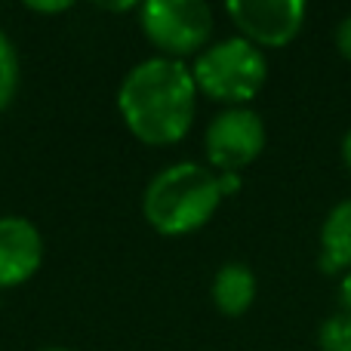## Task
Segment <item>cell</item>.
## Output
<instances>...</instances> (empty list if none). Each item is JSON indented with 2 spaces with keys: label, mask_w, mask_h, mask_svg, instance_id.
<instances>
[{
  "label": "cell",
  "mask_w": 351,
  "mask_h": 351,
  "mask_svg": "<svg viewBox=\"0 0 351 351\" xmlns=\"http://www.w3.org/2000/svg\"><path fill=\"white\" fill-rule=\"evenodd\" d=\"M28 10H34V12H65V10H71V3H28Z\"/></svg>",
  "instance_id": "cell-14"
},
{
  "label": "cell",
  "mask_w": 351,
  "mask_h": 351,
  "mask_svg": "<svg viewBox=\"0 0 351 351\" xmlns=\"http://www.w3.org/2000/svg\"><path fill=\"white\" fill-rule=\"evenodd\" d=\"M336 49H339L342 59L351 62V12L336 25Z\"/></svg>",
  "instance_id": "cell-12"
},
{
  "label": "cell",
  "mask_w": 351,
  "mask_h": 351,
  "mask_svg": "<svg viewBox=\"0 0 351 351\" xmlns=\"http://www.w3.org/2000/svg\"><path fill=\"white\" fill-rule=\"evenodd\" d=\"M342 164H346L348 173H351V130L342 136Z\"/></svg>",
  "instance_id": "cell-15"
},
{
  "label": "cell",
  "mask_w": 351,
  "mask_h": 351,
  "mask_svg": "<svg viewBox=\"0 0 351 351\" xmlns=\"http://www.w3.org/2000/svg\"><path fill=\"white\" fill-rule=\"evenodd\" d=\"M321 268L327 274L351 271V197L330 206L321 225Z\"/></svg>",
  "instance_id": "cell-9"
},
{
  "label": "cell",
  "mask_w": 351,
  "mask_h": 351,
  "mask_svg": "<svg viewBox=\"0 0 351 351\" xmlns=\"http://www.w3.org/2000/svg\"><path fill=\"white\" fill-rule=\"evenodd\" d=\"M19 53H16V43L10 40L3 28H0V111L10 108V102L16 99L19 90Z\"/></svg>",
  "instance_id": "cell-10"
},
{
  "label": "cell",
  "mask_w": 351,
  "mask_h": 351,
  "mask_svg": "<svg viewBox=\"0 0 351 351\" xmlns=\"http://www.w3.org/2000/svg\"><path fill=\"white\" fill-rule=\"evenodd\" d=\"M225 12L250 43L259 49H280L299 37L308 6L302 0H231Z\"/></svg>",
  "instance_id": "cell-6"
},
{
  "label": "cell",
  "mask_w": 351,
  "mask_h": 351,
  "mask_svg": "<svg viewBox=\"0 0 351 351\" xmlns=\"http://www.w3.org/2000/svg\"><path fill=\"white\" fill-rule=\"evenodd\" d=\"M197 96L191 65L152 56L136 62L121 80L117 111L139 142L164 148L188 136L197 114Z\"/></svg>",
  "instance_id": "cell-1"
},
{
  "label": "cell",
  "mask_w": 351,
  "mask_h": 351,
  "mask_svg": "<svg viewBox=\"0 0 351 351\" xmlns=\"http://www.w3.org/2000/svg\"><path fill=\"white\" fill-rule=\"evenodd\" d=\"M43 234L25 216H0V290L22 287L43 265Z\"/></svg>",
  "instance_id": "cell-7"
},
{
  "label": "cell",
  "mask_w": 351,
  "mask_h": 351,
  "mask_svg": "<svg viewBox=\"0 0 351 351\" xmlns=\"http://www.w3.org/2000/svg\"><path fill=\"white\" fill-rule=\"evenodd\" d=\"M339 305L346 315H351V271H346L339 280Z\"/></svg>",
  "instance_id": "cell-13"
},
{
  "label": "cell",
  "mask_w": 351,
  "mask_h": 351,
  "mask_svg": "<svg viewBox=\"0 0 351 351\" xmlns=\"http://www.w3.org/2000/svg\"><path fill=\"white\" fill-rule=\"evenodd\" d=\"M139 28L158 56L197 59L213 37V10L204 0H148L139 3Z\"/></svg>",
  "instance_id": "cell-4"
},
{
  "label": "cell",
  "mask_w": 351,
  "mask_h": 351,
  "mask_svg": "<svg viewBox=\"0 0 351 351\" xmlns=\"http://www.w3.org/2000/svg\"><path fill=\"white\" fill-rule=\"evenodd\" d=\"M197 93L225 105V108H243L250 99L262 93L268 80L265 49L250 43L247 37L234 34L216 40L194 59L191 65Z\"/></svg>",
  "instance_id": "cell-3"
},
{
  "label": "cell",
  "mask_w": 351,
  "mask_h": 351,
  "mask_svg": "<svg viewBox=\"0 0 351 351\" xmlns=\"http://www.w3.org/2000/svg\"><path fill=\"white\" fill-rule=\"evenodd\" d=\"M348 351H351V348H348Z\"/></svg>",
  "instance_id": "cell-17"
},
{
  "label": "cell",
  "mask_w": 351,
  "mask_h": 351,
  "mask_svg": "<svg viewBox=\"0 0 351 351\" xmlns=\"http://www.w3.org/2000/svg\"><path fill=\"white\" fill-rule=\"evenodd\" d=\"M256 293H259V284H256V274L247 262H225L213 274L210 296L216 311L225 317H243L253 308Z\"/></svg>",
  "instance_id": "cell-8"
},
{
  "label": "cell",
  "mask_w": 351,
  "mask_h": 351,
  "mask_svg": "<svg viewBox=\"0 0 351 351\" xmlns=\"http://www.w3.org/2000/svg\"><path fill=\"white\" fill-rule=\"evenodd\" d=\"M225 191L216 170L194 160L164 167L142 191V216L158 234L185 237L200 231L222 206Z\"/></svg>",
  "instance_id": "cell-2"
},
{
  "label": "cell",
  "mask_w": 351,
  "mask_h": 351,
  "mask_svg": "<svg viewBox=\"0 0 351 351\" xmlns=\"http://www.w3.org/2000/svg\"><path fill=\"white\" fill-rule=\"evenodd\" d=\"M265 121L250 105L243 108H222L210 121L204 133L206 167L216 173H237L247 170L265 152Z\"/></svg>",
  "instance_id": "cell-5"
},
{
  "label": "cell",
  "mask_w": 351,
  "mask_h": 351,
  "mask_svg": "<svg viewBox=\"0 0 351 351\" xmlns=\"http://www.w3.org/2000/svg\"><path fill=\"white\" fill-rule=\"evenodd\" d=\"M40 351H71V348H65V346H49V348H40Z\"/></svg>",
  "instance_id": "cell-16"
},
{
  "label": "cell",
  "mask_w": 351,
  "mask_h": 351,
  "mask_svg": "<svg viewBox=\"0 0 351 351\" xmlns=\"http://www.w3.org/2000/svg\"><path fill=\"white\" fill-rule=\"evenodd\" d=\"M317 346L321 351H348L351 348V315L339 311V315L327 317L317 330Z\"/></svg>",
  "instance_id": "cell-11"
}]
</instances>
